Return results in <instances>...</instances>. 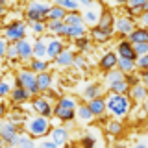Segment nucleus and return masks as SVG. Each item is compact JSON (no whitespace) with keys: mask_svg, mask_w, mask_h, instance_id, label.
<instances>
[{"mask_svg":"<svg viewBox=\"0 0 148 148\" xmlns=\"http://www.w3.org/2000/svg\"><path fill=\"white\" fill-rule=\"evenodd\" d=\"M106 109L113 117L122 119V117H126L128 111H130V98L126 95H113L111 92L108 98H106Z\"/></svg>","mask_w":148,"mask_h":148,"instance_id":"nucleus-1","label":"nucleus"},{"mask_svg":"<svg viewBox=\"0 0 148 148\" xmlns=\"http://www.w3.org/2000/svg\"><path fill=\"white\" fill-rule=\"evenodd\" d=\"M26 130L32 139L35 137H43L50 132V120L45 119V117H34V119H28L26 120Z\"/></svg>","mask_w":148,"mask_h":148,"instance_id":"nucleus-2","label":"nucleus"},{"mask_svg":"<svg viewBox=\"0 0 148 148\" xmlns=\"http://www.w3.org/2000/svg\"><path fill=\"white\" fill-rule=\"evenodd\" d=\"M15 85L24 89L28 95H37V83H35V74L30 71V69H24V71H18L15 76Z\"/></svg>","mask_w":148,"mask_h":148,"instance_id":"nucleus-3","label":"nucleus"},{"mask_svg":"<svg viewBox=\"0 0 148 148\" xmlns=\"http://www.w3.org/2000/svg\"><path fill=\"white\" fill-rule=\"evenodd\" d=\"M50 11V4H43V2H32L26 8V18L28 22H45L46 15Z\"/></svg>","mask_w":148,"mask_h":148,"instance_id":"nucleus-4","label":"nucleus"},{"mask_svg":"<svg viewBox=\"0 0 148 148\" xmlns=\"http://www.w3.org/2000/svg\"><path fill=\"white\" fill-rule=\"evenodd\" d=\"M26 37V24L21 21H13L11 24H8L4 28V39L11 41V43H17V41L24 39Z\"/></svg>","mask_w":148,"mask_h":148,"instance_id":"nucleus-5","label":"nucleus"},{"mask_svg":"<svg viewBox=\"0 0 148 148\" xmlns=\"http://www.w3.org/2000/svg\"><path fill=\"white\" fill-rule=\"evenodd\" d=\"M18 137V128L17 124H13L11 120L0 122V139L4 141V145H8L9 148H13V143Z\"/></svg>","mask_w":148,"mask_h":148,"instance_id":"nucleus-6","label":"nucleus"},{"mask_svg":"<svg viewBox=\"0 0 148 148\" xmlns=\"http://www.w3.org/2000/svg\"><path fill=\"white\" fill-rule=\"evenodd\" d=\"M135 30V22L128 17H119L113 21V32H119L120 35H130Z\"/></svg>","mask_w":148,"mask_h":148,"instance_id":"nucleus-7","label":"nucleus"},{"mask_svg":"<svg viewBox=\"0 0 148 148\" xmlns=\"http://www.w3.org/2000/svg\"><path fill=\"white\" fill-rule=\"evenodd\" d=\"M117 54H119L117 58H120V59H130V61H135L137 59L135 52H133V45L128 43L126 39H122V41L117 43Z\"/></svg>","mask_w":148,"mask_h":148,"instance_id":"nucleus-8","label":"nucleus"},{"mask_svg":"<svg viewBox=\"0 0 148 148\" xmlns=\"http://www.w3.org/2000/svg\"><path fill=\"white\" fill-rule=\"evenodd\" d=\"M17 52H18V59L21 61H30L32 56H34V52H32V41H28L26 37L21 41H17Z\"/></svg>","mask_w":148,"mask_h":148,"instance_id":"nucleus-9","label":"nucleus"},{"mask_svg":"<svg viewBox=\"0 0 148 148\" xmlns=\"http://www.w3.org/2000/svg\"><path fill=\"white\" fill-rule=\"evenodd\" d=\"M100 17H102V11H100V8H91V9H87L85 13H82V21H83V26H91V28H95L96 24H98V21H100Z\"/></svg>","mask_w":148,"mask_h":148,"instance_id":"nucleus-10","label":"nucleus"},{"mask_svg":"<svg viewBox=\"0 0 148 148\" xmlns=\"http://www.w3.org/2000/svg\"><path fill=\"white\" fill-rule=\"evenodd\" d=\"M113 15H111L109 11H106V13H102V17H100V21H98V24H96V28H98L100 32H104L108 37L113 35Z\"/></svg>","mask_w":148,"mask_h":148,"instance_id":"nucleus-11","label":"nucleus"},{"mask_svg":"<svg viewBox=\"0 0 148 148\" xmlns=\"http://www.w3.org/2000/svg\"><path fill=\"white\" fill-rule=\"evenodd\" d=\"M32 106H34V109L39 113V117L48 119L50 115H52V106H50V102L46 98H35L32 102Z\"/></svg>","mask_w":148,"mask_h":148,"instance_id":"nucleus-12","label":"nucleus"},{"mask_svg":"<svg viewBox=\"0 0 148 148\" xmlns=\"http://www.w3.org/2000/svg\"><path fill=\"white\" fill-rule=\"evenodd\" d=\"M63 50H65V46H63V41L61 39H50V41H46V58L54 59V58H58Z\"/></svg>","mask_w":148,"mask_h":148,"instance_id":"nucleus-13","label":"nucleus"},{"mask_svg":"<svg viewBox=\"0 0 148 148\" xmlns=\"http://www.w3.org/2000/svg\"><path fill=\"white\" fill-rule=\"evenodd\" d=\"M35 83H37V91L39 92H46L52 85V74L50 72H41L35 74Z\"/></svg>","mask_w":148,"mask_h":148,"instance_id":"nucleus-14","label":"nucleus"},{"mask_svg":"<svg viewBox=\"0 0 148 148\" xmlns=\"http://www.w3.org/2000/svg\"><path fill=\"white\" fill-rule=\"evenodd\" d=\"M50 135H52L50 141H52L56 146H63V145H67V141H69V130L67 128H54Z\"/></svg>","mask_w":148,"mask_h":148,"instance_id":"nucleus-15","label":"nucleus"},{"mask_svg":"<svg viewBox=\"0 0 148 148\" xmlns=\"http://www.w3.org/2000/svg\"><path fill=\"white\" fill-rule=\"evenodd\" d=\"M128 43H132V45L148 43V32H146V28H135V30L128 35Z\"/></svg>","mask_w":148,"mask_h":148,"instance_id":"nucleus-16","label":"nucleus"},{"mask_svg":"<svg viewBox=\"0 0 148 148\" xmlns=\"http://www.w3.org/2000/svg\"><path fill=\"white\" fill-rule=\"evenodd\" d=\"M87 108H89V111L92 113V117H102V115L106 113V100L102 98H95L91 102H87Z\"/></svg>","mask_w":148,"mask_h":148,"instance_id":"nucleus-17","label":"nucleus"},{"mask_svg":"<svg viewBox=\"0 0 148 148\" xmlns=\"http://www.w3.org/2000/svg\"><path fill=\"white\" fill-rule=\"evenodd\" d=\"M117 54L115 52H106L104 56H102V59H100V69H104V71H113L115 67H117Z\"/></svg>","mask_w":148,"mask_h":148,"instance_id":"nucleus-18","label":"nucleus"},{"mask_svg":"<svg viewBox=\"0 0 148 148\" xmlns=\"http://www.w3.org/2000/svg\"><path fill=\"white\" fill-rule=\"evenodd\" d=\"M52 113H54L56 119L63 120V122H71V120L76 117V111L74 109H65V108H59V106H56L52 109Z\"/></svg>","mask_w":148,"mask_h":148,"instance_id":"nucleus-19","label":"nucleus"},{"mask_svg":"<svg viewBox=\"0 0 148 148\" xmlns=\"http://www.w3.org/2000/svg\"><path fill=\"white\" fill-rule=\"evenodd\" d=\"M102 91H104V89H102L98 83H89V85L85 87V91H83V98H85L87 102H91L95 98H100Z\"/></svg>","mask_w":148,"mask_h":148,"instance_id":"nucleus-20","label":"nucleus"},{"mask_svg":"<svg viewBox=\"0 0 148 148\" xmlns=\"http://www.w3.org/2000/svg\"><path fill=\"white\" fill-rule=\"evenodd\" d=\"M54 61H56L58 67H71L72 61H74V54L69 52V50H63L58 58H54Z\"/></svg>","mask_w":148,"mask_h":148,"instance_id":"nucleus-21","label":"nucleus"},{"mask_svg":"<svg viewBox=\"0 0 148 148\" xmlns=\"http://www.w3.org/2000/svg\"><path fill=\"white\" fill-rule=\"evenodd\" d=\"M32 52H34L35 59H43L46 58V43L43 39H37L35 43H32Z\"/></svg>","mask_w":148,"mask_h":148,"instance_id":"nucleus-22","label":"nucleus"},{"mask_svg":"<svg viewBox=\"0 0 148 148\" xmlns=\"http://www.w3.org/2000/svg\"><path fill=\"white\" fill-rule=\"evenodd\" d=\"M46 32H50V34H54V35H65L67 26H65L61 21H48V24H46Z\"/></svg>","mask_w":148,"mask_h":148,"instance_id":"nucleus-23","label":"nucleus"},{"mask_svg":"<svg viewBox=\"0 0 148 148\" xmlns=\"http://www.w3.org/2000/svg\"><path fill=\"white\" fill-rule=\"evenodd\" d=\"M56 6L61 8L63 11H67V13H78L80 2H76V0H58V2H56Z\"/></svg>","mask_w":148,"mask_h":148,"instance_id":"nucleus-24","label":"nucleus"},{"mask_svg":"<svg viewBox=\"0 0 148 148\" xmlns=\"http://www.w3.org/2000/svg\"><path fill=\"white\" fill-rule=\"evenodd\" d=\"M35 141L32 137H28V135H21L18 133V137L15 139V143H13V148H35Z\"/></svg>","mask_w":148,"mask_h":148,"instance_id":"nucleus-25","label":"nucleus"},{"mask_svg":"<svg viewBox=\"0 0 148 148\" xmlns=\"http://www.w3.org/2000/svg\"><path fill=\"white\" fill-rule=\"evenodd\" d=\"M109 91L113 92V95H126L130 91V85L126 83V80H119V82L109 83Z\"/></svg>","mask_w":148,"mask_h":148,"instance_id":"nucleus-26","label":"nucleus"},{"mask_svg":"<svg viewBox=\"0 0 148 148\" xmlns=\"http://www.w3.org/2000/svg\"><path fill=\"white\" fill-rule=\"evenodd\" d=\"M63 24L65 26H83V21H82V13H67L63 18Z\"/></svg>","mask_w":148,"mask_h":148,"instance_id":"nucleus-27","label":"nucleus"},{"mask_svg":"<svg viewBox=\"0 0 148 148\" xmlns=\"http://www.w3.org/2000/svg\"><path fill=\"white\" fill-rule=\"evenodd\" d=\"M130 95L135 102H143L146 98V85H133L130 87Z\"/></svg>","mask_w":148,"mask_h":148,"instance_id":"nucleus-28","label":"nucleus"},{"mask_svg":"<svg viewBox=\"0 0 148 148\" xmlns=\"http://www.w3.org/2000/svg\"><path fill=\"white\" fill-rule=\"evenodd\" d=\"M9 95H11V100L15 102V104H21V102H26L28 98H30V95H28V92H26L24 89H21V87H13Z\"/></svg>","mask_w":148,"mask_h":148,"instance_id":"nucleus-29","label":"nucleus"},{"mask_svg":"<svg viewBox=\"0 0 148 148\" xmlns=\"http://www.w3.org/2000/svg\"><path fill=\"white\" fill-rule=\"evenodd\" d=\"M78 119H80V122H83V124H89V122H92V113L89 111L87 104L78 106Z\"/></svg>","mask_w":148,"mask_h":148,"instance_id":"nucleus-30","label":"nucleus"},{"mask_svg":"<svg viewBox=\"0 0 148 148\" xmlns=\"http://www.w3.org/2000/svg\"><path fill=\"white\" fill-rule=\"evenodd\" d=\"M65 15H67V11H63L61 8H58L54 4V6H50V11H48V15H46V18H48V21H61L63 22Z\"/></svg>","mask_w":148,"mask_h":148,"instance_id":"nucleus-31","label":"nucleus"},{"mask_svg":"<svg viewBox=\"0 0 148 148\" xmlns=\"http://www.w3.org/2000/svg\"><path fill=\"white\" fill-rule=\"evenodd\" d=\"M85 26H67V32H65V37H71V39H78V37L85 35Z\"/></svg>","mask_w":148,"mask_h":148,"instance_id":"nucleus-32","label":"nucleus"},{"mask_svg":"<svg viewBox=\"0 0 148 148\" xmlns=\"http://www.w3.org/2000/svg\"><path fill=\"white\" fill-rule=\"evenodd\" d=\"M46 69H48V63H46V59H32V63H30V71L34 72V74L46 72Z\"/></svg>","mask_w":148,"mask_h":148,"instance_id":"nucleus-33","label":"nucleus"},{"mask_svg":"<svg viewBox=\"0 0 148 148\" xmlns=\"http://www.w3.org/2000/svg\"><path fill=\"white\" fill-rule=\"evenodd\" d=\"M117 67H119V71L126 76L128 72H132L133 69H135V61H130V59H117Z\"/></svg>","mask_w":148,"mask_h":148,"instance_id":"nucleus-34","label":"nucleus"},{"mask_svg":"<svg viewBox=\"0 0 148 148\" xmlns=\"http://www.w3.org/2000/svg\"><path fill=\"white\" fill-rule=\"evenodd\" d=\"M76 104H78V102L74 100V98H71V96H61V98H59V102H58V106H59V108H65V109H74V111H76Z\"/></svg>","mask_w":148,"mask_h":148,"instance_id":"nucleus-35","label":"nucleus"},{"mask_svg":"<svg viewBox=\"0 0 148 148\" xmlns=\"http://www.w3.org/2000/svg\"><path fill=\"white\" fill-rule=\"evenodd\" d=\"M13 85H11V80L9 78H4V80H0V98H4V96H8L9 92H11Z\"/></svg>","mask_w":148,"mask_h":148,"instance_id":"nucleus-36","label":"nucleus"},{"mask_svg":"<svg viewBox=\"0 0 148 148\" xmlns=\"http://www.w3.org/2000/svg\"><path fill=\"white\" fill-rule=\"evenodd\" d=\"M4 58L8 59V61H15V59L18 58V52H17V45L15 43H9L6 46V56Z\"/></svg>","mask_w":148,"mask_h":148,"instance_id":"nucleus-37","label":"nucleus"},{"mask_svg":"<svg viewBox=\"0 0 148 148\" xmlns=\"http://www.w3.org/2000/svg\"><path fill=\"white\" fill-rule=\"evenodd\" d=\"M120 132H122L120 120H111V122H108V133H111V135H120Z\"/></svg>","mask_w":148,"mask_h":148,"instance_id":"nucleus-38","label":"nucleus"},{"mask_svg":"<svg viewBox=\"0 0 148 148\" xmlns=\"http://www.w3.org/2000/svg\"><path fill=\"white\" fill-rule=\"evenodd\" d=\"M106 80H108V85L109 83H113V82H119V80H124V74L120 72V71H109L108 74H106Z\"/></svg>","mask_w":148,"mask_h":148,"instance_id":"nucleus-39","label":"nucleus"},{"mask_svg":"<svg viewBox=\"0 0 148 148\" xmlns=\"http://www.w3.org/2000/svg\"><path fill=\"white\" fill-rule=\"evenodd\" d=\"M74 45H76V48H80V50H87V46L91 45V41L87 39L85 35H83V37H78V39H74Z\"/></svg>","mask_w":148,"mask_h":148,"instance_id":"nucleus-40","label":"nucleus"},{"mask_svg":"<svg viewBox=\"0 0 148 148\" xmlns=\"http://www.w3.org/2000/svg\"><path fill=\"white\" fill-rule=\"evenodd\" d=\"M133 52H135L137 58H141V56H146V54H148V43L135 45V46H133Z\"/></svg>","mask_w":148,"mask_h":148,"instance_id":"nucleus-41","label":"nucleus"},{"mask_svg":"<svg viewBox=\"0 0 148 148\" xmlns=\"http://www.w3.org/2000/svg\"><path fill=\"white\" fill-rule=\"evenodd\" d=\"M30 24H32V32L37 34V35H41V34L46 32V24H45V22H30Z\"/></svg>","mask_w":148,"mask_h":148,"instance_id":"nucleus-42","label":"nucleus"},{"mask_svg":"<svg viewBox=\"0 0 148 148\" xmlns=\"http://www.w3.org/2000/svg\"><path fill=\"white\" fill-rule=\"evenodd\" d=\"M91 35L95 37V39H98V41H108V39H109V37L106 35L104 32H100V30H98L96 26H95V28H91Z\"/></svg>","mask_w":148,"mask_h":148,"instance_id":"nucleus-43","label":"nucleus"},{"mask_svg":"<svg viewBox=\"0 0 148 148\" xmlns=\"http://www.w3.org/2000/svg\"><path fill=\"white\" fill-rule=\"evenodd\" d=\"M135 67H139L141 71H146L148 67V56H141V58L135 59Z\"/></svg>","mask_w":148,"mask_h":148,"instance_id":"nucleus-44","label":"nucleus"},{"mask_svg":"<svg viewBox=\"0 0 148 148\" xmlns=\"http://www.w3.org/2000/svg\"><path fill=\"white\" fill-rule=\"evenodd\" d=\"M95 145H96L95 137H83L82 139V148H95Z\"/></svg>","mask_w":148,"mask_h":148,"instance_id":"nucleus-45","label":"nucleus"},{"mask_svg":"<svg viewBox=\"0 0 148 148\" xmlns=\"http://www.w3.org/2000/svg\"><path fill=\"white\" fill-rule=\"evenodd\" d=\"M6 46H8V43H6V39L4 37H0V59L6 56Z\"/></svg>","mask_w":148,"mask_h":148,"instance_id":"nucleus-46","label":"nucleus"},{"mask_svg":"<svg viewBox=\"0 0 148 148\" xmlns=\"http://www.w3.org/2000/svg\"><path fill=\"white\" fill-rule=\"evenodd\" d=\"M35 148H58V146H56L52 141H41L39 146H35Z\"/></svg>","mask_w":148,"mask_h":148,"instance_id":"nucleus-47","label":"nucleus"},{"mask_svg":"<svg viewBox=\"0 0 148 148\" xmlns=\"http://www.w3.org/2000/svg\"><path fill=\"white\" fill-rule=\"evenodd\" d=\"M18 120H24V115L22 113H13L11 115V122L15 124V122H18Z\"/></svg>","mask_w":148,"mask_h":148,"instance_id":"nucleus-48","label":"nucleus"},{"mask_svg":"<svg viewBox=\"0 0 148 148\" xmlns=\"http://www.w3.org/2000/svg\"><path fill=\"white\" fill-rule=\"evenodd\" d=\"M72 65H78V67H85V63H83V58H80V56H76V58H74Z\"/></svg>","mask_w":148,"mask_h":148,"instance_id":"nucleus-49","label":"nucleus"},{"mask_svg":"<svg viewBox=\"0 0 148 148\" xmlns=\"http://www.w3.org/2000/svg\"><path fill=\"white\" fill-rule=\"evenodd\" d=\"M82 6L87 8V9H91V8H95V2H91V0H82Z\"/></svg>","mask_w":148,"mask_h":148,"instance_id":"nucleus-50","label":"nucleus"},{"mask_svg":"<svg viewBox=\"0 0 148 148\" xmlns=\"http://www.w3.org/2000/svg\"><path fill=\"white\" fill-rule=\"evenodd\" d=\"M141 22H143V28H146V22H148V13H141Z\"/></svg>","mask_w":148,"mask_h":148,"instance_id":"nucleus-51","label":"nucleus"},{"mask_svg":"<svg viewBox=\"0 0 148 148\" xmlns=\"http://www.w3.org/2000/svg\"><path fill=\"white\" fill-rule=\"evenodd\" d=\"M4 115H6V104H2V102H0V119H2Z\"/></svg>","mask_w":148,"mask_h":148,"instance_id":"nucleus-52","label":"nucleus"},{"mask_svg":"<svg viewBox=\"0 0 148 148\" xmlns=\"http://www.w3.org/2000/svg\"><path fill=\"white\" fill-rule=\"evenodd\" d=\"M133 148H146V145H145V141H143V143H139V145H135Z\"/></svg>","mask_w":148,"mask_h":148,"instance_id":"nucleus-53","label":"nucleus"},{"mask_svg":"<svg viewBox=\"0 0 148 148\" xmlns=\"http://www.w3.org/2000/svg\"><path fill=\"white\" fill-rule=\"evenodd\" d=\"M115 148H126V145H117Z\"/></svg>","mask_w":148,"mask_h":148,"instance_id":"nucleus-54","label":"nucleus"},{"mask_svg":"<svg viewBox=\"0 0 148 148\" xmlns=\"http://www.w3.org/2000/svg\"><path fill=\"white\" fill-rule=\"evenodd\" d=\"M2 146H6V145H4V141H2V139H0V148H2Z\"/></svg>","mask_w":148,"mask_h":148,"instance_id":"nucleus-55","label":"nucleus"},{"mask_svg":"<svg viewBox=\"0 0 148 148\" xmlns=\"http://www.w3.org/2000/svg\"><path fill=\"white\" fill-rule=\"evenodd\" d=\"M2 148H9V146H8V145H6V146H2Z\"/></svg>","mask_w":148,"mask_h":148,"instance_id":"nucleus-56","label":"nucleus"}]
</instances>
